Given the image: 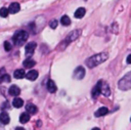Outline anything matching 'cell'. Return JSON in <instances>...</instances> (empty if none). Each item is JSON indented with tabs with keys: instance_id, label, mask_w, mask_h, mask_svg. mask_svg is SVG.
Segmentation results:
<instances>
[{
	"instance_id": "obj_1",
	"label": "cell",
	"mask_w": 131,
	"mask_h": 130,
	"mask_svg": "<svg viewBox=\"0 0 131 130\" xmlns=\"http://www.w3.org/2000/svg\"><path fill=\"white\" fill-rule=\"evenodd\" d=\"M107 58H108L107 52H100V53L94 54V55H92L91 57H89V58L86 60V66H87L88 68L92 69V68L97 67V66H99L100 63L104 62Z\"/></svg>"
},
{
	"instance_id": "obj_2",
	"label": "cell",
	"mask_w": 131,
	"mask_h": 130,
	"mask_svg": "<svg viewBox=\"0 0 131 130\" xmlns=\"http://www.w3.org/2000/svg\"><path fill=\"white\" fill-rule=\"evenodd\" d=\"M29 38V33L26 31H17L14 35H13V42L15 45L20 46L23 44H25V42L28 40Z\"/></svg>"
},
{
	"instance_id": "obj_3",
	"label": "cell",
	"mask_w": 131,
	"mask_h": 130,
	"mask_svg": "<svg viewBox=\"0 0 131 130\" xmlns=\"http://www.w3.org/2000/svg\"><path fill=\"white\" fill-rule=\"evenodd\" d=\"M118 87L119 89L126 91L131 89V72H129L128 74H126L119 82H118Z\"/></svg>"
},
{
	"instance_id": "obj_4",
	"label": "cell",
	"mask_w": 131,
	"mask_h": 130,
	"mask_svg": "<svg viewBox=\"0 0 131 130\" xmlns=\"http://www.w3.org/2000/svg\"><path fill=\"white\" fill-rule=\"evenodd\" d=\"M80 34H81V30H74V31L71 32V33L67 36V38L64 39V44L67 45V44H69V43L75 41V40L80 36Z\"/></svg>"
},
{
	"instance_id": "obj_5",
	"label": "cell",
	"mask_w": 131,
	"mask_h": 130,
	"mask_svg": "<svg viewBox=\"0 0 131 130\" xmlns=\"http://www.w3.org/2000/svg\"><path fill=\"white\" fill-rule=\"evenodd\" d=\"M37 47V44L35 42H29L27 45H26V55L27 56H32L33 53L35 52V49Z\"/></svg>"
},
{
	"instance_id": "obj_6",
	"label": "cell",
	"mask_w": 131,
	"mask_h": 130,
	"mask_svg": "<svg viewBox=\"0 0 131 130\" xmlns=\"http://www.w3.org/2000/svg\"><path fill=\"white\" fill-rule=\"evenodd\" d=\"M85 76V69L83 67H78L75 71H74V78L75 79H78V80H81L83 79Z\"/></svg>"
},
{
	"instance_id": "obj_7",
	"label": "cell",
	"mask_w": 131,
	"mask_h": 130,
	"mask_svg": "<svg viewBox=\"0 0 131 130\" xmlns=\"http://www.w3.org/2000/svg\"><path fill=\"white\" fill-rule=\"evenodd\" d=\"M101 81L102 80H99L97 82V84L94 86V88L92 89V97L93 98H96L99 94H101Z\"/></svg>"
},
{
	"instance_id": "obj_8",
	"label": "cell",
	"mask_w": 131,
	"mask_h": 130,
	"mask_svg": "<svg viewBox=\"0 0 131 130\" xmlns=\"http://www.w3.org/2000/svg\"><path fill=\"white\" fill-rule=\"evenodd\" d=\"M101 94H103L104 96H108L111 94V88L104 81H101Z\"/></svg>"
},
{
	"instance_id": "obj_9",
	"label": "cell",
	"mask_w": 131,
	"mask_h": 130,
	"mask_svg": "<svg viewBox=\"0 0 131 130\" xmlns=\"http://www.w3.org/2000/svg\"><path fill=\"white\" fill-rule=\"evenodd\" d=\"M38 76H39V73H38L37 71H35V70H31V71H29V72L26 74L27 79H28V80H31V81L36 80V79L38 78Z\"/></svg>"
},
{
	"instance_id": "obj_10",
	"label": "cell",
	"mask_w": 131,
	"mask_h": 130,
	"mask_svg": "<svg viewBox=\"0 0 131 130\" xmlns=\"http://www.w3.org/2000/svg\"><path fill=\"white\" fill-rule=\"evenodd\" d=\"M8 9H9V13H16V12L19 11L20 6H19V4L17 2H13V3H11L9 5Z\"/></svg>"
},
{
	"instance_id": "obj_11",
	"label": "cell",
	"mask_w": 131,
	"mask_h": 130,
	"mask_svg": "<svg viewBox=\"0 0 131 130\" xmlns=\"http://www.w3.org/2000/svg\"><path fill=\"white\" fill-rule=\"evenodd\" d=\"M8 92H9V94H10L11 96H18L19 93H20V89H19L16 85H12V86H10Z\"/></svg>"
},
{
	"instance_id": "obj_12",
	"label": "cell",
	"mask_w": 131,
	"mask_h": 130,
	"mask_svg": "<svg viewBox=\"0 0 131 130\" xmlns=\"http://www.w3.org/2000/svg\"><path fill=\"white\" fill-rule=\"evenodd\" d=\"M47 90H48L50 93H54V92H56L57 87H56L55 83L53 82V80H48V82H47Z\"/></svg>"
},
{
	"instance_id": "obj_13",
	"label": "cell",
	"mask_w": 131,
	"mask_h": 130,
	"mask_svg": "<svg viewBox=\"0 0 131 130\" xmlns=\"http://www.w3.org/2000/svg\"><path fill=\"white\" fill-rule=\"evenodd\" d=\"M35 64H36V61H35L34 59L30 58V57H28V58H27L26 60H24V62H23V66H24L25 68H27V69H31V68H33Z\"/></svg>"
},
{
	"instance_id": "obj_14",
	"label": "cell",
	"mask_w": 131,
	"mask_h": 130,
	"mask_svg": "<svg viewBox=\"0 0 131 130\" xmlns=\"http://www.w3.org/2000/svg\"><path fill=\"white\" fill-rule=\"evenodd\" d=\"M9 121H10V119H9L8 114H7L6 112H2V113L0 114V122H1L2 124L6 125V124L9 123Z\"/></svg>"
},
{
	"instance_id": "obj_15",
	"label": "cell",
	"mask_w": 131,
	"mask_h": 130,
	"mask_svg": "<svg viewBox=\"0 0 131 130\" xmlns=\"http://www.w3.org/2000/svg\"><path fill=\"white\" fill-rule=\"evenodd\" d=\"M13 77L15 79H23L24 77H26V73H25V71L23 69H17V70L14 71Z\"/></svg>"
},
{
	"instance_id": "obj_16",
	"label": "cell",
	"mask_w": 131,
	"mask_h": 130,
	"mask_svg": "<svg viewBox=\"0 0 131 130\" xmlns=\"http://www.w3.org/2000/svg\"><path fill=\"white\" fill-rule=\"evenodd\" d=\"M108 113V110H107V107H105V106H102V107H99L96 112H95V114H94V116L95 117H102V116H104V115H106Z\"/></svg>"
},
{
	"instance_id": "obj_17",
	"label": "cell",
	"mask_w": 131,
	"mask_h": 130,
	"mask_svg": "<svg viewBox=\"0 0 131 130\" xmlns=\"http://www.w3.org/2000/svg\"><path fill=\"white\" fill-rule=\"evenodd\" d=\"M85 12H86V9H85L84 7H79V8L75 11V17H76V18H82V17L84 16Z\"/></svg>"
},
{
	"instance_id": "obj_18",
	"label": "cell",
	"mask_w": 131,
	"mask_h": 130,
	"mask_svg": "<svg viewBox=\"0 0 131 130\" xmlns=\"http://www.w3.org/2000/svg\"><path fill=\"white\" fill-rule=\"evenodd\" d=\"M26 110L28 111L29 114H36L37 111H38L37 106H36L35 104H33V103H28V104L26 105Z\"/></svg>"
},
{
	"instance_id": "obj_19",
	"label": "cell",
	"mask_w": 131,
	"mask_h": 130,
	"mask_svg": "<svg viewBox=\"0 0 131 130\" xmlns=\"http://www.w3.org/2000/svg\"><path fill=\"white\" fill-rule=\"evenodd\" d=\"M12 104H13V106L16 107V109L21 107L23 104H24V100H23L21 98H19V97H15V98L13 99V101H12Z\"/></svg>"
},
{
	"instance_id": "obj_20",
	"label": "cell",
	"mask_w": 131,
	"mask_h": 130,
	"mask_svg": "<svg viewBox=\"0 0 131 130\" xmlns=\"http://www.w3.org/2000/svg\"><path fill=\"white\" fill-rule=\"evenodd\" d=\"M29 120H30V115H29V113H23V114H20V116H19V122H20V123L25 124V123L29 122Z\"/></svg>"
},
{
	"instance_id": "obj_21",
	"label": "cell",
	"mask_w": 131,
	"mask_h": 130,
	"mask_svg": "<svg viewBox=\"0 0 131 130\" xmlns=\"http://www.w3.org/2000/svg\"><path fill=\"white\" fill-rule=\"evenodd\" d=\"M9 14V9L6 8V7H2L0 8V16L2 17H7Z\"/></svg>"
},
{
	"instance_id": "obj_22",
	"label": "cell",
	"mask_w": 131,
	"mask_h": 130,
	"mask_svg": "<svg viewBox=\"0 0 131 130\" xmlns=\"http://www.w3.org/2000/svg\"><path fill=\"white\" fill-rule=\"evenodd\" d=\"M60 21H61V25H63V26H69L71 24V19H70V17L68 15H63L61 17Z\"/></svg>"
},
{
	"instance_id": "obj_23",
	"label": "cell",
	"mask_w": 131,
	"mask_h": 130,
	"mask_svg": "<svg viewBox=\"0 0 131 130\" xmlns=\"http://www.w3.org/2000/svg\"><path fill=\"white\" fill-rule=\"evenodd\" d=\"M3 82H10V76L8 74H4L2 77H0V83H3Z\"/></svg>"
},
{
	"instance_id": "obj_24",
	"label": "cell",
	"mask_w": 131,
	"mask_h": 130,
	"mask_svg": "<svg viewBox=\"0 0 131 130\" xmlns=\"http://www.w3.org/2000/svg\"><path fill=\"white\" fill-rule=\"evenodd\" d=\"M11 47H12V45H11V43H10L9 41H5V42H4V49H5L6 51H9V50L11 49Z\"/></svg>"
},
{
	"instance_id": "obj_25",
	"label": "cell",
	"mask_w": 131,
	"mask_h": 130,
	"mask_svg": "<svg viewBox=\"0 0 131 130\" xmlns=\"http://www.w3.org/2000/svg\"><path fill=\"white\" fill-rule=\"evenodd\" d=\"M49 27H50L51 29H55V28L57 27V21H56V19L51 20V21L49 23Z\"/></svg>"
},
{
	"instance_id": "obj_26",
	"label": "cell",
	"mask_w": 131,
	"mask_h": 130,
	"mask_svg": "<svg viewBox=\"0 0 131 130\" xmlns=\"http://www.w3.org/2000/svg\"><path fill=\"white\" fill-rule=\"evenodd\" d=\"M5 72H6L5 69H4V68H1V69H0V77H2L4 74H6Z\"/></svg>"
},
{
	"instance_id": "obj_27",
	"label": "cell",
	"mask_w": 131,
	"mask_h": 130,
	"mask_svg": "<svg viewBox=\"0 0 131 130\" xmlns=\"http://www.w3.org/2000/svg\"><path fill=\"white\" fill-rule=\"evenodd\" d=\"M127 62L131 64V54H129V55L127 56Z\"/></svg>"
},
{
	"instance_id": "obj_28",
	"label": "cell",
	"mask_w": 131,
	"mask_h": 130,
	"mask_svg": "<svg viewBox=\"0 0 131 130\" xmlns=\"http://www.w3.org/2000/svg\"><path fill=\"white\" fill-rule=\"evenodd\" d=\"M15 130H26V129L23 127H17V128H15Z\"/></svg>"
},
{
	"instance_id": "obj_29",
	"label": "cell",
	"mask_w": 131,
	"mask_h": 130,
	"mask_svg": "<svg viewBox=\"0 0 131 130\" xmlns=\"http://www.w3.org/2000/svg\"><path fill=\"white\" fill-rule=\"evenodd\" d=\"M91 130H100V129H99V128H96V127H94V128H92Z\"/></svg>"
},
{
	"instance_id": "obj_30",
	"label": "cell",
	"mask_w": 131,
	"mask_h": 130,
	"mask_svg": "<svg viewBox=\"0 0 131 130\" xmlns=\"http://www.w3.org/2000/svg\"><path fill=\"white\" fill-rule=\"evenodd\" d=\"M130 121H131V119H130Z\"/></svg>"
}]
</instances>
